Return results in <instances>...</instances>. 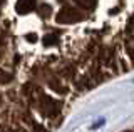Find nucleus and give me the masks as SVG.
<instances>
[{
  "mask_svg": "<svg viewBox=\"0 0 134 132\" xmlns=\"http://www.w3.org/2000/svg\"><path fill=\"white\" fill-rule=\"evenodd\" d=\"M35 9V0H19L17 2V12L19 14H27Z\"/></svg>",
  "mask_w": 134,
  "mask_h": 132,
  "instance_id": "f257e3e1",
  "label": "nucleus"
},
{
  "mask_svg": "<svg viewBox=\"0 0 134 132\" xmlns=\"http://www.w3.org/2000/svg\"><path fill=\"white\" fill-rule=\"evenodd\" d=\"M42 42H44V45H45V47H50V45L57 44V37H55V35H47L44 40H42Z\"/></svg>",
  "mask_w": 134,
  "mask_h": 132,
  "instance_id": "f03ea898",
  "label": "nucleus"
},
{
  "mask_svg": "<svg viewBox=\"0 0 134 132\" xmlns=\"http://www.w3.org/2000/svg\"><path fill=\"white\" fill-rule=\"evenodd\" d=\"M64 14H67V19H64V20H69V22H74V20H79L81 19V15H74V10H69V12H64ZM62 20V22H64Z\"/></svg>",
  "mask_w": 134,
  "mask_h": 132,
  "instance_id": "7ed1b4c3",
  "label": "nucleus"
},
{
  "mask_svg": "<svg viewBox=\"0 0 134 132\" xmlns=\"http://www.w3.org/2000/svg\"><path fill=\"white\" fill-rule=\"evenodd\" d=\"M79 2H81L84 7H92V5H94V2H96V0H79Z\"/></svg>",
  "mask_w": 134,
  "mask_h": 132,
  "instance_id": "20e7f679",
  "label": "nucleus"
},
{
  "mask_svg": "<svg viewBox=\"0 0 134 132\" xmlns=\"http://www.w3.org/2000/svg\"><path fill=\"white\" fill-rule=\"evenodd\" d=\"M124 132H134V127H131V129H127V130H124Z\"/></svg>",
  "mask_w": 134,
  "mask_h": 132,
  "instance_id": "39448f33",
  "label": "nucleus"
}]
</instances>
